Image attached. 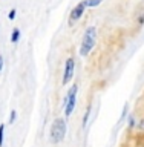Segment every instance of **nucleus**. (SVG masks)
I'll return each mask as SVG.
<instances>
[{
	"mask_svg": "<svg viewBox=\"0 0 144 147\" xmlns=\"http://www.w3.org/2000/svg\"><path fill=\"white\" fill-rule=\"evenodd\" d=\"M95 41H97V29L94 26H89L86 29L85 37H83V41H81V48H80V55L81 57L89 55V52L95 46Z\"/></svg>",
	"mask_w": 144,
	"mask_h": 147,
	"instance_id": "f03ea898",
	"label": "nucleus"
},
{
	"mask_svg": "<svg viewBox=\"0 0 144 147\" xmlns=\"http://www.w3.org/2000/svg\"><path fill=\"white\" fill-rule=\"evenodd\" d=\"M133 126H135V118L130 117L129 118V127H133Z\"/></svg>",
	"mask_w": 144,
	"mask_h": 147,
	"instance_id": "f8f14e48",
	"label": "nucleus"
},
{
	"mask_svg": "<svg viewBox=\"0 0 144 147\" xmlns=\"http://www.w3.org/2000/svg\"><path fill=\"white\" fill-rule=\"evenodd\" d=\"M66 136V121L63 118H57L54 119L52 126H51V132H49V138L52 144H58L62 142Z\"/></svg>",
	"mask_w": 144,
	"mask_h": 147,
	"instance_id": "f257e3e1",
	"label": "nucleus"
},
{
	"mask_svg": "<svg viewBox=\"0 0 144 147\" xmlns=\"http://www.w3.org/2000/svg\"><path fill=\"white\" fill-rule=\"evenodd\" d=\"M18 38H20V31H18L17 28H16V29L12 31V35H11V41H12V43H17V41H18Z\"/></svg>",
	"mask_w": 144,
	"mask_h": 147,
	"instance_id": "423d86ee",
	"label": "nucleus"
},
{
	"mask_svg": "<svg viewBox=\"0 0 144 147\" xmlns=\"http://www.w3.org/2000/svg\"><path fill=\"white\" fill-rule=\"evenodd\" d=\"M89 115H91V107L87 109V112H86V117L83 118V126H86V123H87V118H89Z\"/></svg>",
	"mask_w": 144,
	"mask_h": 147,
	"instance_id": "9d476101",
	"label": "nucleus"
},
{
	"mask_svg": "<svg viewBox=\"0 0 144 147\" xmlns=\"http://www.w3.org/2000/svg\"><path fill=\"white\" fill-rule=\"evenodd\" d=\"M86 3H87V6H98V5L101 3V0H86Z\"/></svg>",
	"mask_w": 144,
	"mask_h": 147,
	"instance_id": "6e6552de",
	"label": "nucleus"
},
{
	"mask_svg": "<svg viewBox=\"0 0 144 147\" xmlns=\"http://www.w3.org/2000/svg\"><path fill=\"white\" fill-rule=\"evenodd\" d=\"M77 92H78V86L74 84L71 89H69L66 98H64V115L69 118L75 109V101H77Z\"/></svg>",
	"mask_w": 144,
	"mask_h": 147,
	"instance_id": "7ed1b4c3",
	"label": "nucleus"
},
{
	"mask_svg": "<svg viewBox=\"0 0 144 147\" xmlns=\"http://www.w3.org/2000/svg\"><path fill=\"white\" fill-rule=\"evenodd\" d=\"M16 118H17V112L16 110H11V115H9V124H12L14 121H16Z\"/></svg>",
	"mask_w": 144,
	"mask_h": 147,
	"instance_id": "1a4fd4ad",
	"label": "nucleus"
},
{
	"mask_svg": "<svg viewBox=\"0 0 144 147\" xmlns=\"http://www.w3.org/2000/svg\"><path fill=\"white\" fill-rule=\"evenodd\" d=\"M74 69H75V61H74V58H68V60H66V66H64L63 84H68V83H71V81H72Z\"/></svg>",
	"mask_w": 144,
	"mask_h": 147,
	"instance_id": "20e7f679",
	"label": "nucleus"
},
{
	"mask_svg": "<svg viewBox=\"0 0 144 147\" xmlns=\"http://www.w3.org/2000/svg\"><path fill=\"white\" fill-rule=\"evenodd\" d=\"M16 9H11V12H9L8 14V18H9V20H14V17H16Z\"/></svg>",
	"mask_w": 144,
	"mask_h": 147,
	"instance_id": "9b49d317",
	"label": "nucleus"
},
{
	"mask_svg": "<svg viewBox=\"0 0 144 147\" xmlns=\"http://www.w3.org/2000/svg\"><path fill=\"white\" fill-rule=\"evenodd\" d=\"M2 69H3V57L0 55V72H2Z\"/></svg>",
	"mask_w": 144,
	"mask_h": 147,
	"instance_id": "ddd939ff",
	"label": "nucleus"
},
{
	"mask_svg": "<svg viewBox=\"0 0 144 147\" xmlns=\"http://www.w3.org/2000/svg\"><path fill=\"white\" fill-rule=\"evenodd\" d=\"M3 136H5V124H0V147L3 146Z\"/></svg>",
	"mask_w": 144,
	"mask_h": 147,
	"instance_id": "0eeeda50",
	"label": "nucleus"
},
{
	"mask_svg": "<svg viewBox=\"0 0 144 147\" xmlns=\"http://www.w3.org/2000/svg\"><path fill=\"white\" fill-rule=\"evenodd\" d=\"M86 8H87L86 0H85V2H80V3H78L77 6L72 9V12H71V23H72V22H75V20H78V18H80L83 14H85Z\"/></svg>",
	"mask_w": 144,
	"mask_h": 147,
	"instance_id": "39448f33",
	"label": "nucleus"
}]
</instances>
